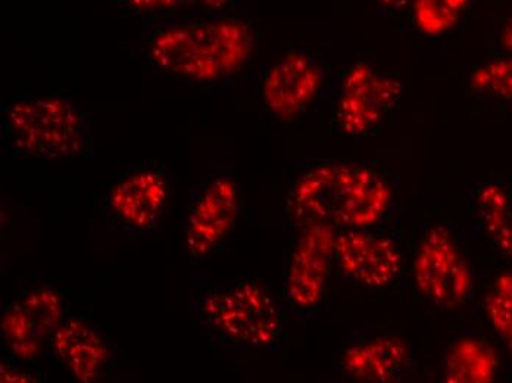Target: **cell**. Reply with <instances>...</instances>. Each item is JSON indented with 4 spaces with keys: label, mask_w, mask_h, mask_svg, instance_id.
I'll return each mask as SVG.
<instances>
[{
    "label": "cell",
    "mask_w": 512,
    "mask_h": 383,
    "mask_svg": "<svg viewBox=\"0 0 512 383\" xmlns=\"http://www.w3.org/2000/svg\"><path fill=\"white\" fill-rule=\"evenodd\" d=\"M201 311L218 335L236 344L273 348L282 339L279 308L258 283L239 282L212 292L202 301Z\"/></svg>",
    "instance_id": "obj_4"
},
{
    "label": "cell",
    "mask_w": 512,
    "mask_h": 383,
    "mask_svg": "<svg viewBox=\"0 0 512 383\" xmlns=\"http://www.w3.org/2000/svg\"><path fill=\"white\" fill-rule=\"evenodd\" d=\"M15 151L43 160H68L83 152L89 136L87 115L58 95L20 99L3 115Z\"/></svg>",
    "instance_id": "obj_3"
},
{
    "label": "cell",
    "mask_w": 512,
    "mask_h": 383,
    "mask_svg": "<svg viewBox=\"0 0 512 383\" xmlns=\"http://www.w3.org/2000/svg\"><path fill=\"white\" fill-rule=\"evenodd\" d=\"M462 0H420L418 21L426 33L437 34L452 26L460 11Z\"/></svg>",
    "instance_id": "obj_20"
},
{
    "label": "cell",
    "mask_w": 512,
    "mask_h": 383,
    "mask_svg": "<svg viewBox=\"0 0 512 383\" xmlns=\"http://www.w3.org/2000/svg\"><path fill=\"white\" fill-rule=\"evenodd\" d=\"M239 216V195L233 180L220 177L196 199L184 229L186 248L193 257L211 254L233 229Z\"/></svg>",
    "instance_id": "obj_10"
},
{
    "label": "cell",
    "mask_w": 512,
    "mask_h": 383,
    "mask_svg": "<svg viewBox=\"0 0 512 383\" xmlns=\"http://www.w3.org/2000/svg\"><path fill=\"white\" fill-rule=\"evenodd\" d=\"M53 348L77 381L95 382L108 363L102 336L81 320H64L52 336Z\"/></svg>",
    "instance_id": "obj_14"
},
{
    "label": "cell",
    "mask_w": 512,
    "mask_h": 383,
    "mask_svg": "<svg viewBox=\"0 0 512 383\" xmlns=\"http://www.w3.org/2000/svg\"><path fill=\"white\" fill-rule=\"evenodd\" d=\"M498 356L485 339L476 336L458 339L445 358V381L489 383L498 376Z\"/></svg>",
    "instance_id": "obj_15"
},
{
    "label": "cell",
    "mask_w": 512,
    "mask_h": 383,
    "mask_svg": "<svg viewBox=\"0 0 512 383\" xmlns=\"http://www.w3.org/2000/svg\"><path fill=\"white\" fill-rule=\"evenodd\" d=\"M402 93L404 87L396 77L370 64L354 65L337 92L334 121L345 135H373L398 110Z\"/></svg>",
    "instance_id": "obj_5"
},
{
    "label": "cell",
    "mask_w": 512,
    "mask_h": 383,
    "mask_svg": "<svg viewBox=\"0 0 512 383\" xmlns=\"http://www.w3.org/2000/svg\"><path fill=\"white\" fill-rule=\"evenodd\" d=\"M323 84V68L304 49H292L265 70L261 98L265 108L280 120L302 114Z\"/></svg>",
    "instance_id": "obj_9"
},
{
    "label": "cell",
    "mask_w": 512,
    "mask_h": 383,
    "mask_svg": "<svg viewBox=\"0 0 512 383\" xmlns=\"http://www.w3.org/2000/svg\"><path fill=\"white\" fill-rule=\"evenodd\" d=\"M477 213L499 251L512 257V189L486 185L477 192Z\"/></svg>",
    "instance_id": "obj_16"
},
{
    "label": "cell",
    "mask_w": 512,
    "mask_h": 383,
    "mask_svg": "<svg viewBox=\"0 0 512 383\" xmlns=\"http://www.w3.org/2000/svg\"><path fill=\"white\" fill-rule=\"evenodd\" d=\"M287 205L302 227L373 229L392 213L393 192L383 174L370 165L321 163L299 177Z\"/></svg>",
    "instance_id": "obj_2"
},
{
    "label": "cell",
    "mask_w": 512,
    "mask_h": 383,
    "mask_svg": "<svg viewBox=\"0 0 512 383\" xmlns=\"http://www.w3.org/2000/svg\"><path fill=\"white\" fill-rule=\"evenodd\" d=\"M145 51L156 70L184 82L211 84L242 70L254 51V34L243 18L186 15L159 23Z\"/></svg>",
    "instance_id": "obj_1"
},
{
    "label": "cell",
    "mask_w": 512,
    "mask_h": 383,
    "mask_svg": "<svg viewBox=\"0 0 512 383\" xmlns=\"http://www.w3.org/2000/svg\"><path fill=\"white\" fill-rule=\"evenodd\" d=\"M473 86L477 92L512 99V58L480 67L474 73Z\"/></svg>",
    "instance_id": "obj_19"
},
{
    "label": "cell",
    "mask_w": 512,
    "mask_h": 383,
    "mask_svg": "<svg viewBox=\"0 0 512 383\" xmlns=\"http://www.w3.org/2000/svg\"><path fill=\"white\" fill-rule=\"evenodd\" d=\"M337 230L307 226L296 241L284 274V297L299 314H311L326 297Z\"/></svg>",
    "instance_id": "obj_7"
},
{
    "label": "cell",
    "mask_w": 512,
    "mask_h": 383,
    "mask_svg": "<svg viewBox=\"0 0 512 383\" xmlns=\"http://www.w3.org/2000/svg\"><path fill=\"white\" fill-rule=\"evenodd\" d=\"M490 326L512 354V273L499 274L485 301Z\"/></svg>",
    "instance_id": "obj_18"
},
{
    "label": "cell",
    "mask_w": 512,
    "mask_h": 383,
    "mask_svg": "<svg viewBox=\"0 0 512 383\" xmlns=\"http://www.w3.org/2000/svg\"><path fill=\"white\" fill-rule=\"evenodd\" d=\"M124 8L142 20L155 24L173 20L187 9L201 8L204 14H226L234 8L236 0H120Z\"/></svg>",
    "instance_id": "obj_17"
},
{
    "label": "cell",
    "mask_w": 512,
    "mask_h": 383,
    "mask_svg": "<svg viewBox=\"0 0 512 383\" xmlns=\"http://www.w3.org/2000/svg\"><path fill=\"white\" fill-rule=\"evenodd\" d=\"M410 363V348L402 339L368 333L345 345L337 369L351 381L387 383L398 381Z\"/></svg>",
    "instance_id": "obj_12"
},
{
    "label": "cell",
    "mask_w": 512,
    "mask_h": 383,
    "mask_svg": "<svg viewBox=\"0 0 512 383\" xmlns=\"http://www.w3.org/2000/svg\"><path fill=\"white\" fill-rule=\"evenodd\" d=\"M334 260L342 273L365 288H386L402 272V252L392 236L371 229L337 232Z\"/></svg>",
    "instance_id": "obj_8"
},
{
    "label": "cell",
    "mask_w": 512,
    "mask_h": 383,
    "mask_svg": "<svg viewBox=\"0 0 512 383\" xmlns=\"http://www.w3.org/2000/svg\"><path fill=\"white\" fill-rule=\"evenodd\" d=\"M62 317L64 307L59 295L53 289H37L3 314V339L15 356L31 360L64 322Z\"/></svg>",
    "instance_id": "obj_11"
},
{
    "label": "cell",
    "mask_w": 512,
    "mask_h": 383,
    "mask_svg": "<svg viewBox=\"0 0 512 383\" xmlns=\"http://www.w3.org/2000/svg\"><path fill=\"white\" fill-rule=\"evenodd\" d=\"M414 282L421 297L437 307L460 308L473 298V273L445 227H435L421 241Z\"/></svg>",
    "instance_id": "obj_6"
},
{
    "label": "cell",
    "mask_w": 512,
    "mask_h": 383,
    "mask_svg": "<svg viewBox=\"0 0 512 383\" xmlns=\"http://www.w3.org/2000/svg\"><path fill=\"white\" fill-rule=\"evenodd\" d=\"M384 6H389V8H399V6L405 5L407 0H380Z\"/></svg>",
    "instance_id": "obj_21"
},
{
    "label": "cell",
    "mask_w": 512,
    "mask_h": 383,
    "mask_svg": "<svg viewBox=\"0 0 512 383\" xmlns=\"http://www.w3.org/2000/svg\"><path fill=\"white\" fill-rule=\"evenodd\" d=\"M167 182L159 171L142 170L128 174L108 195L109 210L131 230L158 226L167 205Z\"/></svg>",
    "instance_id": "obj_13"
}]
</instances>
